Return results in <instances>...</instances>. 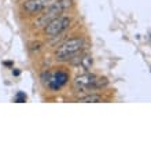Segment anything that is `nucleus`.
<instances>
[{"mask_svg":"<svg viewBox=\"0 0 151 151\" xmlns=\"http://www.w3.org/2000/svg\"><path fill=\"white\" fill-rule=\"evenodd\" d=\"M45 7V3L41 1V0H26L24 1L22 4V8H24V11L29 15H33V14H39L41 12Z\"/></svg>","mask_w":151,"mask_h":151,"instance_id":"423d86ee","label":"nucleus"},{"mask_svg":"<svg viewBox=\"0 0 151 151\" xmlns=\"http://www.w3.org/2000/svg\"><path fill=\"white\" fill-rule=\"evenodd\" d=\"M70 6H72V0H55V1L51 3L48 7H44V10L41 11L40 17L36 19V22H35V26H36V28H44L50 21L56 18L59 14H62V12H63L66 8L70 7Z\"/></svg>","mask_w":151,"mask_h":151,"instance_id":"f257e3e1","label":"nucleus"},{"mask_svg":"<svg viewBox=\"0 0 151 151\" xmlns=\"http://www.w3.org/2000/svg\"><path fill=\"white\" fill-rule=\"evenodd\" d=\"M92 63H93V59H92L91 55H85L84 54L83 58H81V62H80L78 68H83L84 70H88V69H91Z\"/></svg>","mask_w":151,"mask_h":151,"instance_id":"0eeeda50","label":"nucleus"},{"mask_svg":"<svg viewBox=\"0 0 151 151\" xmlns=\"http://www.w3.org/2000/svg\"><path fill=\"white\" fill-rule=\"evenodd\" d=\"M96 80H98V76L92 74V73H84L76 77L74 88L80 92L84 89H89V88H96Z\"/></svg>","mask_w":151,"mask_h":151,"instance_id":"20e7f679","label":"nucleus"},{"mask_svg":"<svg viewBox=\"0 0 151 151\" xmlns=\"http://www.w3.org/2000/svg\"><path fill=\"white\" fill-rule=\"evenodd\" d=\"M41 1H44V3L47 4V3H48V1H51V0H41Z\"/></svg>","mask_w":151,"mask_h":151,"instance_id":"9d476101","label":"nucleus"},{"mask_svg":"<svg viewBox=\"0 0 151 151\" xmlns=\"http://www.w3.org/2000/svg\"><path fill=\"white\" fill-rule=\"evenodd\" d=\"M68 80H69L68 73L62 72V70H58L55 73H51V72L47 73V84L48 87L51 89H54V91L63 87L65 84L68 83Z\"/></svg>","mask_w":151,"mask_h":151,"instance_id":"39448f33","label":"nucleus"},{"mask_svg":"<svg viewBox=\"0 0 151 151\" xmlns=\"http://www.w3.org/2000/svg\"><path fill=\"white\" fill-rule=\"evenodd\" d=\"M25 100H26V95H25L24 92H18V93H17V98H15V102L21 103V102H25Z\"/></svg>","mask_w":151,"mask_h":151,"instance_id":"1a4fd4ad","label":"nucleus"},{"mask_svg":"<svg viewBox=\"0 0 151 151\" xmlns=\"http://www.w3.org/2000/svg\"><path fill=\"white\" fill-rule=\"evenodd\" d=\"M72 19L69 17L65 15H58L56 18H54L52 21H50L45 26H44V33L48 37H56L59 36L62 32H65L66 29L70 26Z\"/></svg>","mask_w":151,"mask_h":151,"instance_id":"7ed1b4c3","label":"nucleus"},{"mask_svg":"<svg viewBox=\"0 0 151 151\" xmlns=\"http://www.w3.org/2000/svg\"><path fill=\"white\" fill-rule=\"evenodd\" d=\"M78 102H84V103H99V102H102V96L87 95V96H84V98H80Z\"/></svg>","mask_w":151,"mask_h":151,"instance_id":"6e6552de","label":"nucleus"},{"mask_svg":"<svg viewBox=\"0 0 151 151\" xmlns=\"http://www.w3.org/2000/svg\"><path fill=\"white\" fill-rule=\"evenodd\" d=\"M84 39L83 37H73V39L66 40L65 43H62L59 45V48L55 52V58L59 62H65L69 60L74 54H77L78 51H81L84 47Z\"/></svg>","mask_w":151,"mask_h":151,"instance_id":"f03ea898","label":"nucleus"}]
</instances>
